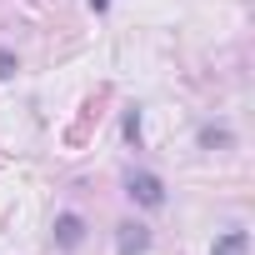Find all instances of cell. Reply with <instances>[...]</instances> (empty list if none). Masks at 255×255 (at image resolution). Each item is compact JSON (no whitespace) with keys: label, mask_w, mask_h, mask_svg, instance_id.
Masks as SVG:
<instances>
[{"label":"cell","mask_w":255,"mask_h":255,"mask_svg":"<svg viewBox=\"0 0 255 255\" xmlns=\"http://www.w3.org/2000/svg\"><path fill=\"white\" fill-rule=\"evenodd\" d=\"M125 195H130L135 205H145V210H155V205H165V185L150 175V170H135L130 180H125Z\"/></svg>","instance_id":"obj_1"},{"label":"cell","mask_w":255,"mask_h":255,"mask_svg":"<svg viewBox=\"0 0 255 255\" xmlns=\"http://www.w3.org/2000/svg\"><path fill=\"white\" fill-rule=\"evenodd\" d=\"M55 240H60V250H75V245L85 240V220H80V215H60V225H55Z\"/></svg>","instance_id":"obj_3"},{"label":"cell","mask_w":255,"mask_h":255,"mask_svg":"<svg viewBox=\"0 0 255 255\" xmlns=\"http://www.w3.org/2000/svg\"><path fill=\"white\" fill-rule=\"evenodd\" d=\"M200 140H205V145H225L230 135H225V130H200Z\"/></svg>","instance_id":"obj_7"},{"label":"cell","mask_w":255,"mask_h":255,"mask_svg":"<svg viewBox=\"0 0 255 255\" xmlns=\"http://www.w3.org/2000/svg\"><path fill=\"white\" fill-rule=\"evenodd\" d=\"M5 75H15V55H10V50H0V80H5Z\"/></svg>","instance_id":"obj_6"},{"label":"cell","mask_w":255,"mask_h":255,"mask_svg":"<svg viewBox=\"0 0 255 255\" xmlns=\"http://www.w3.org/2000/svg\"><path fill=\"white\" fill-rule=\"evenodd\" d=\"M145 250H150V230H145V225H120L115 255H145Z\"/></svg>","instance_id":"obj_2"},{"label":"cell","mask_w":255,"mask_h":255,"mask_svg":"<svg viewBox=\"0 0 255 255\" xmlns=\"http://www.w3.org/2000/svg\"><path fill=\"white\" fill-rule=\"evenodd\" d=\"M105 5H110V0H90V10H105Z\"/></svg>","instance_id":"obj_8"},{"label":"cell","mask_w":255,"mask_h":255,"mask_svg":"<svg viewBox=\"0 0 255 255\" xmlns=\"http://www.w3.org/2000/svg\"><path fill=\"white\" fill-rule=\"evenodd\" d=\"M125 140H130V145H140V110H135V105L125 110Z\"/></svg>","instance_id":"obj_5"},{"label":"cell","mask_w":255,"mask_h":255,"mask_svg":"<svg viewBox=\"0 0 255 255\" xmlns=\"http://www.w3.org/2000/svg\"><path fill=\"white\" fill-rule=\"evenodd\" d=\"M245 245H250L245 230H225V235L215 240V255H245Z\"/></svg>","instance_id":"obj_4"}]
</instances>
